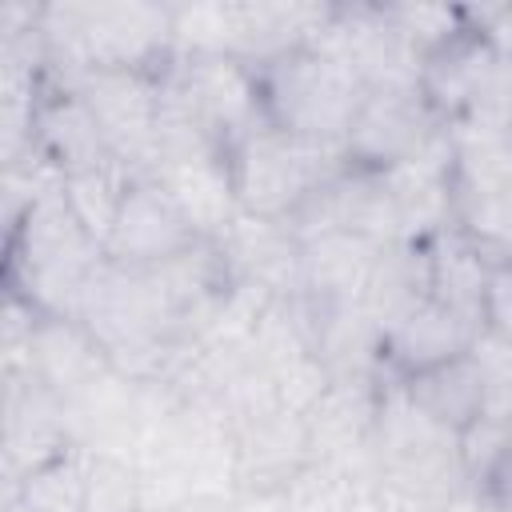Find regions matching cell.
Wrapping results in <instances>:
<instances>
[{
	"label": "cell",
	"instance_id": "cell-1",
	"mask_svg": "<svg viewBox=\"0 0 512 512\" xmlns=\"http://www.w3.org/2000/svg\"><path fill=\"white\" fill-rule=\"evenodd\" d=\"M104 260V248L76 220L64 188H56L8 228L4 288L36 304L44 316L76 320L84 288Z\"/></svg>",
	"mask_w": 512,
	"mask_h": 512
},
{
	"label": "cell",
	"instance_id": "cell-2",
	"mask_svg": "<svg viewBox=\"0 0 512 512\" xmlns=\"http://www.w3.org/2000/svg\"><path fill=\"white\" fill-rule=\"evenodd\" d=\"M260 72L264 120L304 140L340 144L368 96V84L352 64L324 48H296Z\"/></svg>",
	"mask_w": 512,
	"mask_h": 512
},
{
	"label": "cell",
	"instance_id": "cell-3",
	"mask_svg": "<svg viewBox=\"0 0 512 512\" xmlns=\"http://www.w3.org/2000/svg\"><path fill=\"white\" fill-rule=\"evenodd\" d=\"M228 164H232L240 212L292 220L312 192H320L332 176L348 168V156L340 144H320L260 124L228 152Z\"/></svg>",
	"mask_w": 512,
	"mask_h": 512
},
{
	"label": "cell",
	"instance_id": "cell-4",
	"mask_svg": "<svg viewBox=\"0 0 512 512\" xmlns=\"http://www.w3.org/2000/svg\"><path fill=\"white\" fill-rule=\"evenodd\" d=\"M420 88L448 128H504L512 112V60L468 24L420 64Z\"/></svg>",
	"mask_w": 512,
	"mask_h": 512
},
{
	"label": "cell",
	"instance_id": "cell-5",
	"mask_svg": "<svg viewBox=\"0 0 512 512\" xmlns=\"http://www.w3.org/2000/svg\"><path fill=\"white\" fill-rule=\"evenodd\" d=\"M164 88L180 100L192 124L220 148L232 152L264 120L260 72L232 56H180L164 72Z\"/></svg>",
	"mask_w": 512,
	"mask_h": 512
},
{
	"label": "cell",
	"instance_id": "cell-6",
	"mask_svg": "<svg viewBox=\"0 0 512 512\" xmlns=\"http://www.w3.org/2000/svg\"><path fill=\"white\" fill-rule=\"evenodd\" d=\"M76 92L92 108L108 156L132 168L136 176H152L160 164V76L92 68L76 80Z\"/></svg>",
	"mask_w": 512,
	"mask_h": 512
},
{
	"label": "cell",
	"instance_id": "cell-7",
	"mask_svg": "<svg viewBox=\"0 0 512 512\" xmlns=\"http://www.w3.org/2000/svg\"><path fill=\"white\" fill-rule=\"evenodd\" d=\"M448 124L436 116L420 84H392V88H368L348 136L344 156L352 168L384 172L416 152H424Z\"/></svg>",
	"mask_w": 512,
	"mask_h": 512
},
{
	"label": "cell",
	"instance_id": "cell-8",
	"mask_svg": "<svg viewBox=\"0 0 512 512\" xmlns=\"http://www.w3.org/2000/svg\"><path fill=\"white\" fill-rule=\"evenodd\" d=\"M312 48H324V52L340 56L344 64H352L368 88L420 84V60L396 36L384 4H368V0L332 4V20H328L320 44H312Z\"/></svg>",
	"mask_w": 512,
	"mask_h": 512
},
{
	"label": "cell",
	"instance_id": "cell-9",
	"mask_svg": "<svg viewBox=\"0 0 512 512\" xmlns=\"http://www.w3.org/2000/svg\"><path fill=\"white\" fill-rule=\"evenodd\" d=\"M192 244H200V236L192 232L168 188L156 176H136L124 196L120 220L104 244V256L124 268H156L188 252Z\"/></svg>",
	"mask_w": 512,
	"mask_h": 512
},
{
	"label": "cell",
	"instance_id": "cell-10",
	"mask_svg": "<svg viewBox=\"0 0 512 512\" xmlns=\"http://www.w3.org/2000/svg\"><path fill=\"white\" fill-rule=\"evenodd\" d=\"M380 384L384 380H332L328 384V392L304 416L312 460L352 464V468H372L376 472L372 432H376Z\"/></svg>",
	"mask_w": 512,
	"mask_h": 512
},
{
	"label": "cell",
	"instance_id": "cell-11",
	"mask_svg": "<svg viewBox=\"0 0 512 512\" xmlns=\"http://www.w3.org/2000/svg\"><path fill=\"white\" fill-rule=\"evenodd\" d=\"M216 244L236 280L260 284L264 292L280 300L300 296V248L304 244L284 220L236 212V220L224 228Z\"/></svg>",
	"mask_w": 512,
	"mask_h": 512
},
{
	"label": "cell",
	"instance_id": "cell-12",
	"mask_svg": "<svg viewBox=\"0 0 512 512\" xmlns=\"http://www.w3.org/2000/svg\"><path fill=\"white\" fill-rule=\"evenodd\" d=\"M152 176L168 188V196L176 200V208L184 212V220L200 240H220L240 212L228 152L204 148L188 156H168L156 164Z\"/></svg>",
	"mask_w": 512,
	"mask_h": 512
},
{
	"label": "cell",
	"instance_id": "cell-13",
	"mask_svg": "<svg viewBox=\"0 0 512 512\" xmlns=\"http://www.w3.org/2000/svg\"><path fill=\"white\" fill-rule=\"evenodd\" d=\"M480 324L428 300L420 304L408 320H400L396 328L384 332L380 344V372L384 380H408L424 368H436L444 360H456L472 348Z\"/></svg>",
	"mask_w": 512,
	"mask_h": 512
},
{
	"label": "cell",
	"instance_id": "cell-14",
	"mask_svg": "<svg viewBox=\"0 0 512 512\" xmlns=\"http://www.w3.org/2000/svg\"><path fill=\"white\" fill-rule=\"evenodd\" d=\"M384 244L352 232H324L300 248V296L320 308H352L364 300L368 276Z\"/></svg>",
	"mask_w": 512,
	"mask_h": 512
},
{
	"label": "cell",
	"instance_id": "cell-15",
	"mask_svg": "<svg viewBox=\"0 0 512 512\" xmlns=\"http://www.w3.org/2000/svg\"><path fill=\"white\" fill-rule=\"evenodd\" d=\"M36 152L60 176L108 160L100 124H96L92 108L84 104V96L76 88L48 80V92H44L40 112H36Z\"/></svg>",
	"mask_w": 512,
	"mask_h": 512
},
{
	"label": "cell",
	"instance_id": "cell-16",
	"mask_svg": "<svg viewBox=\"0 0 512 512\" xmlns=\"http://www.w3.org/2000/svg\"><path fill=\"white\" fill-rule=\"evenodd\" d=\"M108 352L96 344V336L72 320V316H40L32 336V376L52 388L60 400L76 396L92 380L108 372Z\"/></svg>",
	"mask_w": 512,
	"mask_h": 512
},
{
	"label": "cell",
	"instance_id": "cell-17",
	"mask_svg": "<svg viewBox=\"0 0 512 512\" xmlns=\"http://www.w3.org/2000/svg\"><path fill=\"white\" fill-rule=\"evenodd\" d=\"M236 440H240V492H256V488L284 492L312 464L304 416L292 412H272L240 428Z\"/></svg>",
	"mask_w": 512,
	"mask_h": 512
},
{
	"label": "cell",
	"instance_id": "cell-18",
	"mask_svg": "<svg viewBox=\"0 0 512 512\" xmlns=\"http://www.w3.org/2000/svg\"><path fill=\"white\" fill-rule=\"evenodd\" d=\"M432 300V280H428V244L420 240H396L384 244L376 256V268L368 276L364 300L360 308L368 312V320L388 332L400 320H408L420 304Z\"/></svg>",
	"mask_w": 512,
	"mask_h": 512
},
{
	"label": "cell",
	"instance_id": "cell-19",
	"mask_svg": "<svg viewBox=\"0 0 512 512\" xmlns=\"http://www.w3.org/2000/svg\"><path fill=\"white\" fill-rule=\"evenodd\" d=\"M424 244H428L432 300L480 324V308H484L492 260H488L460 228H444V232H436V236L424 240Z\"/></svg>",
	"mask_w": 512,
	"mask_h": 512
},
{
	"label": "cell",
	"instance_id": "cell-20",
	"mask_svg": "<svg viewBox=\"0 0 512 512\" xmlns=\"http://www.w3.org/2000/svg\"><path fill=\"white\" fill-rule=\"evenodd\" d=\"M400 384H404L408 400L448 432H464L472 420L484 416V384H480V372L468 352L456 360H444L436 368H424Z\"/></svg>",
	"mask_w": 512,
	"mask_h": 512
},
{
	"label": "cell",
	"instance_id": "cell-21",
	"mask_svg": "<svg viewBox=\"0 0 512 512\" xmlns=\"http://www.w3.org/2000/svg\"><path fill=\"white\" fill-rule=\"evenodd\" d=\"M136 172L124 168L120 160H100L92 168H80V172H68L64 176V200L68 208L76 212V220L84 224V232L104 248L116 220H120V208H124V196L132 188Z\"/></svg>",
	"mask_w": 512,
	"mask_h": 512
},
{
	"label": "cell",
	"instance_id": "cell-22",
	"mask_svg": "<svg viewBox=\"0 0 512 512\" xmlns=\"http://www.w3.org/2000/svg\"><path fill=\"white\" fill-rule=\"evenodd\" d=\"M88 468H92V452L72 444L44 468L28 472L12 492H4V500H20L28 512H84Z\"/></svg>",
	"mask_w": 512,
	"mask_h": 512
},
{
	"label": "cell",
	"instance_id": "cell-23",
	"mask_svg": "<svg viewBox=\"0 0 512 512\" xmlns=\"http://www.w3.org/2000/svg\"><path fill=\"white\" fill-rule=\"evenodd\" d=\"M452 228H460L492 264L512 260V188L456 192Z\"/></svg>",
	"mask_w": 512,
	"mask_h": 512
},
{
	"label": "cell",
	"instance_id": "cell-24",
	"mask_svg": "<svg viewBox=\"0 0 512 512\" xmlns=\"http://www.w3.org/2000/svg\"><path fill=\"white\" fill-rule=\"evenodd\" d=\"M384 8H388L396 36L420 64L468 28L464 8H456V4H384Z\"/></svg>",
	"mask_w": 512,
	"mask_h": 512
},
{
	"label": "cell",
	"instance_id": "cell-25",
	"mask_svg": "<svg viewBox=\"0 0 512 512\" xmlns=\"http://www.w3.org/2000/svg\"><path fill=\"white\" fill-rule=\"evenodd\" d=\"M468 356H472L480 384H484V416L508 424L512 420V340L480 328Z\"/></svg>",
	"mask_w": 512,
	"mask_h": 512
},
{
	"label": "cell",
	"instance_id": "cell-26",
	"mask_svg": "<svg viewBox=\"0 0 512 512\" xmlns=\"http://www.w3.org/2000/svg\"><path fill=\"white\" fill-rule=\"evenodd\" d=\"M272 372V384H276V396H280V408L292 412V416H308L316 408V400L328 392L332 384V372L324 368V360L308 348V352H296L280 364L268 368Z\"/></svg>",
	"mask_w": 512,
	"mask_h": 512
},
{
	"label": "cell",
	"instance_id": "cell-27",
	"mask_svg": "<svg viewBox=\"0 0 512 512\" xmlns=\"http://www.w3.org/2000/svg\"><path fill=\"white\" fill-rule=\"evenodd\" d=\"M456 448H460V464H464L468 488L480 492L484 480L496 472V464L512 452V432H508L504 420L480 416V420H472L464 432H456Z\"/></svg>",
	"mask_w": 512,
	"mask_h": 512
},
{
	"label": "cell",
	"instance_id": "cell-28",
	"mask_svg": "<svg viewBox=\"0 0 512 512\" xmlns=\"http://www.w3.org/2000/svg\"><path fill=\"white\" fill-rule=\"evenodd\" d=\"M84 512H140L136 468L120 456H96L88 468V504Z\"/></svg>",
	"mask_w": 512,
	"mask_h": 512
},
{
	"label": "cell",
	"instance_id": "cell-29",
	"mask_svg": "<svg viewBox=\"0 0 512 512\" xmlns=\"http://www.w3.org/2000/svg\"><path fill=\"white\" fill-rule=\"evenodd\" d=\"M480 328L492 332V336L512 340V260L492 264L484 308H480Z\"/></svg>",
	"mask_w": 512,
	"mask_h": 512
},
{
	"label": "cell",
	"instance_id": "cell-30",
	"mask_svg": "<svg viewBox=\"0 0 512 512\" xmlns=\"http://www.w3.org/2000/svg\"><path fill=\"white\" fill-rule=\"evenodd\" d=\"M228 512H288V492L280 488H256L228 500Z\"/></svg>",
	"mask_w": 512,
	"mask_h": 512
},
{
	"label": "cell",
	"instance_id": "cell-31",
	"mask_svg": "<svg viewBox=\"0 0 512 512\" xmlns=\"http://www.w3.org/2000/svg\"><path fill=\"white\" fill-rule=\"evenodd\" d=\"M480 496H484L492 508H504V512H512V452H508V456L496 464V472L484 480Z\"/></svg>",
	"mask_w": 512,
	"mask_h": 512
},
{
	"label": "cell",
	"instance_id": "cell-32",
	"mask_svg": "<svg viewBox=\"0 0 512 512\" xmlns=\"http://www.w3.org/2000/svg\"><path fill=\"white\" fill-rule=\"evenodd\" d=\"M168 512H228V500H204V496H192V500H184V504H176V508H168Z\"/></svg>",
	"mask_w": 512,
	"mask_h": 512
},
{
	"label": "cell",
	"instance_id": "cell-33",
	"mask_svg": "<svg viewBox=\"0 0 512 512\" xmlns=\"http://www.w3.org/2000/svg\"><path fill=\"white\" fill-rule=\"evenodd\" d=\"M0 512H28L20 500H0Z\"/></svg>",
	"mask_w": 512,
	"mask_h": 512
},
{
	"label": "cell",
	"instance_id": "cell-34",
	"mask_svg": "<svg viewBox=\"0 0 512 512\" xmlns=\"http://www.w3.org/2000/svg\"><path fill=\"white\" fill-rule=\"evenodd\" d=\"M504 132H508V136H512V112H508V124H504Z\"/></svg>",
	"mask_w": 512,
	"mask_h": 512
},
{
	"label": "cell",
	"instance_id": "cell-35",
	"mask_svg": "<svg viewBox=\"0 0 512 512\" xmlns=\"http://www.w3.org/2000/svg\"><path fill=\"white\" fill-rule=\"evenodd\" d=\"M484 504H488V500H484ZM488 512H504V508H492V504H488Z\"/></svg>",
	"mask_w": 512,
	"mask_h": 512
},
{
	"label": "cell",
	"instance_id": "cell-36",
	"mask_svg": "<svg viewBox=\"0 0 512 512\" xmlns=\"http://www.w3.org/2000/svg\"><path fill=\"white\" fill-rule=\"evenodd\" d=\"M508 432H512V420H508Z\"/></svg>",
	"mask_w": 512,
	"mask_h": 512
}]
</instances>
